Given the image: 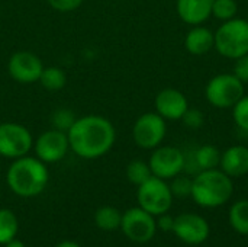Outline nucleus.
<instances>
[{"instance_id": "obj_30", "label": "nucleus", "mask_w": 248, "mask_h": 247, "mask_svg": "<svg viewBox=\"0 0 248 247\" xmlns=\"http://www.w3.org/2000/svg\"><path fill=\"white\" fill-rule=\"evenodd\" d=\"M48 3L60 12H70L81 6L83 0H48Z\"/></svg>"}, {"instance_id": "obj_23", "label": "nucleus", "mask_w": 248, "mask_h": 247, "mask_svg": "<svg viewBox=\"0 0 248 247\" xmlns=\"http://www.w3.org/2000/svg\"><path fill=\"white\" fill-rule=\"evenodd\" d=\"M126 176L131 183L140 186L153 176V172H151L148 163H145L142 160H134L126 167Z\"/></svg>"}, {"instance_id": "obj_33", "label": "nucleus", "mask_w": 248, "mask_h": 247, "mask_svg": "<svg viewBox=\"0 0 248 247\" xmlns=\"http://www.w3.org/2000/svg\"><path fill=\"white\" fill-rule=\"evenodd\" d=\"M55 247H80L77 243H74V242H61V243H58Z\"/></svg>"}, {"instance_id": "obj_4", "label": "nucleus", "mask_w": 248, "mask_h": 247, "mask_svg": "<svg viewBox=\"0 0 248 247\" xmlns=\"http://www.w3.org/2000/svg\"><path fill=\"white\" fill-rule=\"evenodd\" d=\"M215 48L231 60L248 54V20L237 17L225 20L215 33Z\"/></svg>"}, {"instance_id": "obj_19", "label": "nucleus", "mask_w": 248, "mask_h": 247, "mask_svg": "<svg viewBox=\"0 0 248 247\" xmlns=\"http://www.w3.org/2000/svg\"><path fill=\"white\" fill-rule=\"evenodd\" d=\"M195 162L201 170L217 169V166L221 163V153L214 146H202L195 153Z\"/></svg>"}, {"instance_id": "obj_6", "label": "nucleus", "mask_w": 248, "mask_h": 247, "mask_svg": "<svg viewBox=\"0 0 248 247\" xmlns=\"http://www.w3.org/2000/svg\"><path fill=\"white\" fill-rule=\"evenodd\" d=\"M138 204L142 210L151 215H161L167 213L173 202V194L170 186L157 176H151L142 185L138 186Z\"/></svg>"}, {"instance_id": "obj_5", "label": "nucleus", "mask_w": 248, "mask_h": 247, "mask_svg": "<svg viewBox=\"0 0 248 247\" xmlns=\"http://www.w3.org/2000/svg\"><path fill=\"white\" fill-rule=\"evenodd\" d=\"M205 95L215 108H232L244 96V84L234 74H218L209 80Z\"/></svg>"}, {"instance_id": "obj_1", "label": "nucleus", "mask_w": 248, "mask_h": 247, "mask_svg": "<svg viewBox=\"0 0 248 247\" xmlns=\"http://www.w3.org/2000/svg\"><path fill=\"white\" fill-rule=\"evenodd\" d=\"M67 135L70 148L83 159H97L106 154L116 138L112 122L99 115L76 119Z\"/></svg>"}, {"instance_id": "obj_34", "label": "nucleus", "mask_w": 248, "mask_h": 247, "mask_svg": "<svg viewBox=\"0 0 248 247\" xmlns=\"http://www.w3.org/2000/svg\"><path fill=\"white\" fill-rule=\"evenodd\" d=\"M0 169H1V166H0Z\"/></svg>"}, {"instance_id": "obj_22", "label": "nucleus", "mask_w": 248, "mask_h": 247, "mask_svg": "<svg viewBox=\"0 0 248 247\" xmlns=\"http://www.w3.org/2000/svg\"><path fill=\"white\" fill-rule=\"evenodd\" d=\"M17 233V220L10 210H0V245L15 239Z\"/></svg>"}, {"instance_id": "obj_10", "label": "nucleus", "mask_w": 248, "mask_h": 247, "mask_svg": "<svg viewBox=\"0 0 248 247\" xmlns=\"http://www.w3.org/2000/svg\"><path fill=\"white\" fill-rule=\"evenodd\" d=\"M150 169L153 176L160 179H171L185 169L186 160L183 153L176 147H160L150 157Z\"/></svg>"}, {"instance_id": "obj_9", "label": "nucleus", "mask_w": 248, "mask_h": 247, "mask_svg": "<svg viewBox=\"0 0 248 247\" xmlns=\"http://www.w3.org/2000/svg\"><path fill=\"white\" fill-rule=\"evenodd\" d=\"M132 137L141 148H155L166 137V119L154 112L141 115L134 124Z\"/></svg>"}, {"instance_id": "obj_12", "label": "nucleus", "mask_w": 248, "mask_h": 247, "mask_svg": "<svg viewBox=\"0 0 248 247\" xmlns=\"http://www.w3.org/2000/svg\"><path fill=\"white\" fill-rule=\"evenodd\" d=\"M70 148L68 135L64 131L49 130L39 135L35 143V151L41 162L55 163L61 160Z\"/></svg>"}, {"instance_id": "obj_27", "label": "nucleus", "mask_w": 248, "mask_h": 247, "mask_svg": "<svg viewBox=\"0 0 248 247\" xmlns=\"http://www.w3.org/2000/svg\"><path fill=\"white\" fill-rule=\"evenodd\" d=\"M232 116L235 124L248 131V96H243L234 106H232Z\"/></svg>"}, {"instance_id": "obj_7", "label": "nucleus", "mask_w": 248, "mask_h": 247, "mask_svg": "<svg viewBox=\"0 0 248 247\" xmlns=\"http://www.w3.org/2000/svg\"><path fill=\"white\" fill-rule=\"evenodd\" d=\"M121 229L129 240L135 243H147L154 237L157 231V223L154 215L140 207L131 208L122 215Z\"/></svg>"}, {"instance_id": "obj_15", "label": "nucleus", "mask_w": 248, "mask_h": 247, "mask_svg": "<svg viewBox=\"0 0 248 247\" xmlns=\"http://www.w3.org/2000/svg\"><path fill=\"white\" fill-rule=\"evenodd\" d=\"M221 169L230 178H240L248 173V148L232 146L221 154Z\"/></svg>"}, {"instance_id": "obj_2", "label": "nucleus", "mask_w": 248, "mask_h": 247, "mask_svg": "<svg viewBox=\"0 0 248 247\" xmlns=\"http://www.w3.org/2000/svg\"><path fill=\"white\" fill-rule=\"evenodd\" d=\"M9 188L19 197L31 198L39 195L48 183V170L39 159L19 157L9 167L6 176Z\"/></svg>"}, {"instance_id": "obj_32", "label": "nucleus", "mask_w": 248, "mask_h": 247, "mask_svg": "<svg viewBox=\"0 0 248 247\" xmlns=\"http://www.w3.org/2000/svg\"><path fill=\"white\" fill-rule=\"evenodd\" d=\"M4 247H25V245L20 242V240H16V239H12L10 242H7Z\"/></svg>"}, {"instance_id": "obj_18", "label": "nucleus", "mask_w": 248, "mask_h": 247, "mask_svg": "<svg viewBox=\"0 0 248 247\" xmlns=\"http://www.w3.org/2000/svg\"><path fill=\"white\" fill-rule=\"evenodd\" d=\"M122 214L113 207H102L94 214V223L100 230L113 231L121 227Z\"/></svg>"}, {"instance_id": "obj_21", "label": "nucleus", "mask_w": 248, "mask_h": 247, "mask_svg": "<svg viewBox=\"0 0 248 247\" xmlns=\"http://www.w3.org/2000/svg\"><path fill=\"white\" fill-rule=\"evenodd\" d=\"M39 82L42 84V87L48 89V90H60L65 86L67 83V76L64 73L62 68L58 67H44Z\"/></svg>"}, {"instance_id": "obj_16", "label": "nucleus", "mask_w": 248, "mask_h": 247, "mask_svg": "<svg viewBox=\"0 0 248 247\" xmlns=\"http://www.w3.org/2000/svg\"><path fill=\"white\" fill-rule=\"evenodd\" d=\"M214 0H177V13L189 25H201L212 15Z\"/></svg>"}, {"instance_id": "obj_24", "label": "nucleus", "mask_w": 248, "mask_h": 247, "mask_svg": "<svg viewBox=\"0 0 248 247\" xmlns=\"http://www.w3.org/2000/svg\"><path fill=\"white\" fill-rule=\"evenodd\" d=\"M238 6L235 0H214L212 15L221 20H230L235 16Z\"/></svg>"}, {"instance_id": "obj_11", "label": "nucleus", "mask_w": 248, "mask_h": 247, "mask_svg": "<svg viewBox=\"0 0 248 247\" xmlns=\"http://www.w3.org/2000/svg\"><path fill=\"white\" fill-rule=\"evenodd\" d=\"M42 70H44V66L39 57L29 51L15 52L9 58V63H7V71L10 77L25 84L38 82Z\"/></svg>"}, {"instance_id": "obj_20", "label": "nucleus", "mask_w": 248, "mask_h": 247, "mask_svg": "<svg viewBox=\"0 0 248 247\" xmlns=\"http://www.w3.org/2000/svg\"><path fill=\"white\" fill-rule=\"evenodd\" d=\"M230 223L240 234H248V201L241 199L230 210Z\"/></svg>"}, {"instance_id": "obj_31", "label": "nucleus", "mask_w": 248, "mask_h": 247, "mask_svg": "<svg viewBox=\"0 0 248 247\" xmlns=\"http://www.w3.org/2000/svg\"><path fill=\"white\" fill-rule=\"evenodd\" d=\"M157 226L163 231H173V229H174V218L164 213V214L160 215V218L157 221Z\"/></svg>"}, {"instance_id": "obj_29", "label": "nucleus", "mask_w": 248, "mask_h": 247, "mask_svg": "<svg viewBox=\"0 0 248 247\" xmlns=\"http://www.w3.org/2000/svg\"><path fill=\"white\" fill-rule=\"evenodd\" d=\"M234 76L238 77L243 83H248V54L237 58L234 66Z\"/></svg>"}, {"instance_id": "obj_13", "label": "nucleus", "mask_w": 248, "mask_h": 247, "mask_svg": "<svg viewBox=\"0 0 248 247\" xmlns=\"http://www.w3.org/2000/svg\"><path fill=\"white\" fill-rule=\"evenodd\" d=\"M173 233L187 245H201L209 236V226L203 217L187 213L174 218Z\"/></svg>"}, {"instance_id": "obj_17", "label": "nucleus", "mask_w": 248, "mask_h": 247, "mask_svg": "<svg viewBox=\"0 0 248 247\" xmlns=\"http://www.w3.org/2000/svg\"><path fill=\"white\" fill-rule=\"evenodd\" d=\"M186 49L190 54L202 55L211 51L215 45V35L205 26H195L192 28L185 39Z\"/></svg>"}, {"instance_id": "obj_3", "label": "nucleus", "mask_w": 248, "mask_h": 247, "mask_svg": "<svg viewBox=\"0 0 248 247\" xmlns=\"http://www.w3.org/2000/svg\"><path fill=\"white\" fill-rule=\"evenodd\" d=\"M231 178L222 170H202L193 179L192 198L196 204L205 208L224 205L232 195Z\"/></svg>"}, {"instance_id": "obj_14", "label": "nucleus", "mask_w": 248, "mask_h": 247, "mask_svg": "<svg viewBox=\"0 0 248 247\" xmlns=\"http://www.w3.org/2000/svg\"><path fill=\"white\" fill-rule=\"evenodd\" d=\"M186 96L176 89H164L155 98V109L160 116L169 121H179L187 111Z\"/></svg>"}, {"instance_id": "obj_28", "label": "nucleus", "mask_w": 248, "mask_h": 247, "mask_svg": "<svg viewBox=\"0 0 248 247\" xmlns=\"http://www.w3.org/2000/svg\"><path fill=\"white\" fill-rule=\"evenodd\" d=\"M182 121L183 124L190 128V130H198L203 125V121H205V115L199 111V109H195V108H187V111L185 112V115L182 116Z\"/></svg>"}, {"instance_id": "obj_25", "label": "nucleus", "mask_w": 248, "mask_h": 247, "mask_svg": "<svg viewBox=\"0 0 248 247\" xmlns=\"http://www.w3.org/2000/svg\"><path fill=\"white\" fill-rule=\"evenodd\" d=\"M51 122H52L54 130L68 132V130H70V128L73 127V124L76 122V118H74V114H73L70 109L61 108V109H57V111L52 114Z\"/></svg>"}, {"instance_id": "obj_8", "label": "nucleus", "mask_w": 248, "mask_h": 247, "mask_svg": "<svg viewBox=\"0 0 248 247\" xmlns=\"http://www.w3.org/2000/svg\"><path fill=\"white\" fill-rule=\"evenodd\" d=\"M32 147V135L20 124H0V156L19 159L26 156Z\"/></svg>"}, {"instance_id": "obj_26", "label": "nucleus", "mask_w": 248, "mask_h": 247, "mask_svg": "<svg viewBox=\"0 0 248 247\" xmlns=\"http://www.w3.org/2000/svg\"><path fill=\"white\" fill-rule=\"evenodd\" d=\"M192 186H193V179L187 176H174L173 183L170 185V191L173 194V198H187L192 197Z\"/></svg>"}]
</instances>
